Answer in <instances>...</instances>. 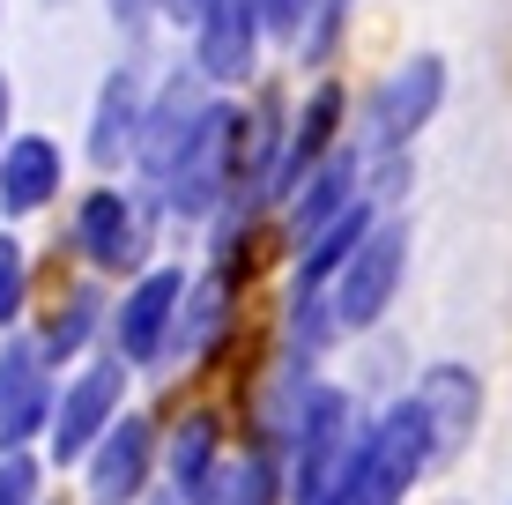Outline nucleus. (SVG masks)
<instances>
[{
    "mask_svg": "<svg viewBox=\"0 0 512 505\" xmlns=\"http://www.w3.org/2000/svg\"><path fill=\"white\" fill-rule=\"evenodd\" d=\"M357 201H364V142H342V149H334V156H327L320 171H312L305 186H297L290 201H282L290 246H312V238H320L334 216H349Z\"/></svg>",
    "mask_w": 512,
    "mask_h": 505,
    "instance_id": "nucleus-15",
    "label": "nucleus"
},
{
    "mask_svg": "<svg viewBox=\"0 0 512 505\" xmlns=\"http://www.w3.org/2000/svg\"><path fill=\"white\" fill-rule=\"evenodd\" d=\"M164 476V439L141 409H127L82 461V505H141Z\"/></svg>",
    "mask_w": 512,
    "mask_h": 505,
    "instance_id": "nucleus-9",
    "label": "nucleus"
},
{
    "mask_svg": "<svg viewBox=\"0 0 512 505\" xmlns=\"http://www.w3.org/2000/svg\"><path fill=\"white\" fill-rule=\"evenodd\" d=\"M45 505H52V498H45Z\"/></svg>",
    "mask_w": 512,
    "mask_h": 505,
    "instance_id": "nucleus-27",
    "label": "nucleus"
},
{
    "mask_svg": "<svg viewBox=\"0 0 512 505\" xmlns=\"http://www.w3.org/2000/svg\"><path fill=\"white\" fill-rule=\"evenodd\" d=\"M349 15H357V0H320V8L305 15V38H297V60H305L312 75H327V67L342 60V38H349Z\"/></svg>",
    "mask_w": 512,
    "mask_h": 505,
    "instance_id": "nucleus-21",
    "label": "nucleus"
},
{
    "mask_svg": "<svg viewBox=\"0 0 512 505\" xmlns=\"http://www.w3.org/2000/svg\"><path fill=\"white\" fill-rule=\"evenodd\" d=\"M141 112H149V75H141L134 60H119L112 75L97 82L82 156H90L97 171H127V164H134V142H141Z\"/></svg>",
    "mask_w": 512,
    "mask_h": 505,
    "instance_id": "nucleus-14",
    "label": "nucleus"
},
{
    "mask_svg": "<svg viewBox=\"0 0 512 505\" xmlns=\"http://www.w3.org/2000/svg\"><path fill=\"white\" fill-rule=\"evenodd\" d=\"M342 127H349V90L334 75H320L305 97H297V112H290V134H282V164H275L268 201H290L297 186H305L312 171L342 149Z\"/></svg>",
    "mask_w": 512,
    "mask_h": 505,
    "instance_id": "nucleus-12",
    "label": "nucleus"
},
{
    "mask_svg": "<svg viewBox=\"0 0 512 505\" xmlns=\"http://www.w3.org/2000/svg\"><path fill=\"white\" fill-rule=\"evenodd\" d=\"M60 402V364L38 335H0V446H38Z\"/></svg>",
    "mask_w": 512,
    "mask_h": 505,
    "instance_id": "nucleus-11",
    "label": "nucleus"
},
{
    "mask_svg": "<svg viewBox=\"0 0 512 505\" xmlns=\"http://www.w3.org/2000/svg\"><path fill=\"white\" fill-rule=\"evenodd\" d=\"M186 290H193V268H179V260H156V268H141L134 283L112 298V320H104V350L127 364V372H156V364H171Z\"/></svg>",
    "mask_w": 512,
    "mask_h": 505,
    "instance_id": "nucleus-4",
    "label": "nucleus"
},
{
    "mask_svg": "<svg viewBox=\"0 0 512 505\" xmlns=\"http://www.w3.org/2000/svg\"><path fill=\"white\" fill-rule=\"evenodd\" d=\"M238 186H245V112L231 97H216V112L201 119V134L186 142V156L171 164L164 179V216L179 223H208L223 208H238Z\"/></svg>",
    "mask_w": 512,
    "mask_h": 505,
    "instance_id": "nucleus-1",
    "label": "nucleus"
},
{
    "mask_svg": "<svg viewBox=\"0 0 512 505\" xmlns=\"http://www.w3.org/2000/svg\"><path fill=\"white\" fill-rule=\"evenodd\" d=\"M401 275H409V216H379L372 238L349 253V268L334 275V290H327L334 327H342V335H372L401 298Z\"/></svg>",
    "mask_w": 512,
    "mask_h": 505,
    "instance_id": "nucleus-6",
    "label": "nucleus"
},
{
    "mask_svg": "<svg viewBox=\"0 0 512 505\" xmlns=\"http://www.w3.org/2000/svg\"><path fill=\"white\" fill-rule=\"evenodd\" d=\"M223 305H231V290H223L216 275H193V290H186V312H179V342H171V357H201L208 342L223 335Z\"/></svg>",
    "mask_w": 512,
    "mask_h": 505,
    "instance_id": "nucleus-20",
    "label": "nucleus"
},
{
    "mask_svg": "<svg viewBox=\"0 0 512 505\" xmlns=\"http://www.w3.org/2000/svg\"><path fill=\"white\" fill-rule=\"evenodd\" d=\"M156 223H164V201L141 194V186H90V194L75 201V253L90 260V275L104 283H119V275L156 268L149 246H156Z\"/></svg>",
    "mask_w": 512,
    "mask_h": 505,
    "instance_id": "nucleus-3",
    "label": "nucleus"
},
{
    "mask_svg": "<svg viewBox=\"0 0 512 505\" xmlns=\"http://www.w3.org/2000/svg\"><path fill=\"white\" fill-rule=\"evenodd\" d=\"M104 8H112V23L127 30V38H141L149 23H164V8H156V0H104Z\"/></svg>",
    "mask_w": 512,
    "mask_h": 505,
    "instance_id": "nucleus-24",
    "label": "nucleus"
},
{
    "mask_svg": "<svg viewBox=\"0 0 512 505\" xmlns=\"http://www.w3.org/2000/svg\"><path fill=\"white\" fill-rule=\"evenodd\" d=\"M186 38H193V75H201L208 90H238V82H253L260 45H268L260 0H208V15L186 30Z\"/></svg>",
    "mask_w": 512,
    "mask_h": 505,
    "instance_id": "nucleus-13",
    "label": "nucleus"
},
{
    "mask_svg": "<svg viewBox=\"0 0 512 505\" xmlns=\"http://www.w3.org/2000/svg\"><path fill=\"white\" fill-rule=\"evenodd\" d=\"M141 505H186L179 491H149V498H141Z\"/></svg>",
    "mask_w": 512,
    "mask_h": 505,
    "instance_id": "nucleus-26",
    "label": "nucleus"
},
{
    "mask_svg": "<svg viewBox=\"0 0 512 505\" xmlns=\"http://www.w3.org/2000/svg\"><path fill=\"white\" fill-rule=\"evenodd\" d=\"M409 402L423 416V431H431V468H453L475 446V431H483V372L438 357V364H423V372H416Z\"/></svg>",
    "mask_w": 512,
    "mask_h": 505,
    "instance_id": "nucleus-10",
    "label": "nucleus"
},
{
    "mask_svg": "<svg viewBox=\"0 0 512 505\" xmlns=\"http://www.w3.org/2000/svg\"><path fill=\"white\" fill-rule=\"evenodd\" d=\"M0 505H45V454L38 446H0Z\"/></svg>",
    "mask_w": 512,
    "mask_h": 505,
    "instance_id": "nucleus-22",
    "label": "nucleus"
},
{
    "mask_svg": "<svg viewBox=\"0 0 512 505\" xmlns=\"http://www.w3.org/2000/svg\"><path fill=\"white\" fill-rule=\"evenodd\" d=\"M8 119H15V82L0 75V149H8Z\"/></svg>",
    "mask_w": 512,
    "mask_h": 505,
    "instance_id": "nucleus-25",
    "label": "nucleus"
},
{
    "mask_svg": "<svg viewBox=\"0 0 512 505\" xmlns=\"http://www.w3.org/2000/svg\"><path fill=\"white\" fill-rule=\"evenodd\" d=\"M223 461H231V454H223L216 416H179V424H171V439H164V491H179L186 505H208Z\"/></svg>",
    "mask_w": 512,
    "mask_h": 505,
    "instance_id": "nucleus-17",
    "label": "nucleus"
},
{
    "mask_svg": "<svg viewBox=\"0 0 512 505\" xmlns=\"http://www.w3.org/2000/svg\"><path fill=\"white\" fill-rule=\"evenodd\" d=\"M23 305H30V253L15 246L8 231H0V335H15Z\"/></svg>",
    "mask_w": 512,
    "mask_h": 505,
    "instance_id": "nucleus-23",
    "label": "nucleus"
},
{
    "mask_svg": "<svg viewBox=\"0 0 512 505\" xmlns=\"http://www.w3.org/2000/svg\"><path fill=\"white\" fill-rule=\"evenodd\" d=\"M216 112V90H208L201 75H193V60L186 67H171L164 82L149 90V112H141V142H134V179H141V194H164V179H171V164L186 156V142L201 134V119Z\"/></svg>",
    "mask_w": 512,
    "mask_h": 505,
    "instance_id": "nucleus-8",
    "label": "nucleus"
},
{
    "mask_svg": "<svg viewBox=\"0 0 512 505\" xmlns=\"http://www.w3.org/2000/svg\"><path fill=\"white\" fill-rule=\"evenodd\" d=\"M386 216V208H372V201H357L349 208V216H334L320 238H312V246H297V283H290V305L297 298H327L334 290V275L349 268V253L364 246V238H372V223Z\"/></svg>",
    "mask_w": 512,
    "mask_h": 505,
    "instance_id": "nucleus-18",
    "label": "nucleus"
},
{
    "mask_svg": "<svg viewBox=\"0 0 512 505\" xmlns=\"http://www.w3.org/2000/svg\"><path fill=\"white\" fill-rule=\"evenodd\" d=\"M446 52H409L401 67H386L364 97V149H416V134L446 112Z\"/></svg>",
    "mask_w": 512,
    "mask_h": 505,
    "instance_id": "nucleus-7",
    "label": "nucleus"
},
{
    "mask_svg": "<svg viewBox=\"0 0 512 505\" xmlns=\"http://www.w3.org/2000/svg\"><path fill=\"white\" fill-rule=\"evenodd\" d=\"M423 476H431V431H423L416 402L401 394V402H386L372 424H364V446H357V461H349L334 505H409V491Z\"/></svg>",
    "mask_w": 512,
    "mask_h": 505,
    "instance_id": "nucleus-2",
    "label": "nucleus"
},
{
    "mask_svg": "<svg viewBox=\"0 0 512 505\" xmlns=\"http://www.w3.org/2000/svg\"><path fill=\"white\" fill-rule=\"evenodd\" d=\"M127 387H134V372H127L112 350L82 357L75 372L60 379V402H52L45 468H82V461H90V446L119 424V416H127Z\"/></svg>",
    "mask_w": 512,
    "mask_h": 505,
    "instance_id": "nucleus-5",
    "label": "nucleus"
},
{
    "mask_svg": "<svg viewBox=\"0 0 512 505\" xmlns=\"http://www.w3.org/2000/svg\"><path fill=\"white\" fill-rule=\"evenodd\" d=\"M104 320H112V298H104V283L67 290V305H52V312H45V335H38V342H45V357L75 372L82 357H97V350H104Z\"/></svg>",
    "mask_w": 512,
    "mask_h": 505,
    "instance_id": "nucleus-19",
    "label": "nucleus"
},
{
    "mask_svg": "<svg viewBox=\"0 0 512 505\" xmlns=\"http://www.w3.org/2000/svg\"><path fill=\"white\" fill-rule=\"evenodd\" d=\"M60 186H67V149L52 134H8V149H0V216L8 223L38 216V208L60 201Z\"/></svg>",
    "mask_w": 512,
    "mask_h": 505,
    "instance_id": "nucleus-16",
    "label": "nucleus"
}]
</instances>
